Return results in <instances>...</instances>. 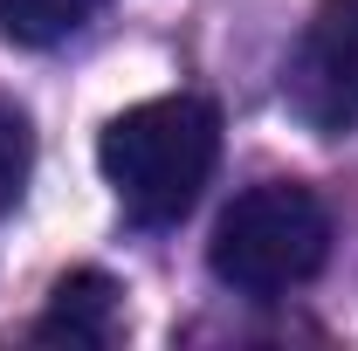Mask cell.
I'll list each match as a JSON object with an SVG mask.
<instances>
[{
	"mask_svg": "<svg viewBox=\"0 0 358 351\" xmlns=\"http://www.w3.org/2000/svg\"><path fill=\"white\" fill-rule=\"evenodd\" d=\"M96 166L138 227H173L200 207L221 166V110L207 96H145L103 124Z\"/></svg>",
	"mask_w": 358,
	"mask_h": 351,
	"instance_id": "1",
	"label": "cell"
},
{
	"mask_svg": "<svg viewBox=\"0 0 358 351\" xmlns=\"http://www.w3.org/2000/svg\"><path fill=\"white\" fill-rule=\"evenodd\" d=\"M331 255V214L310 186L296 179H262L248 186L214 227L207 262L227 289L241 296H289L303 289Z\"/></svg>",
	"mask_w": 358,
	"mask_h": 351,
	"instance_id": "2",
	"label": "cell"
},
{
	"mask_svg": "<svg viewBox=\"0 0 358 351\" xmlns=\"http://www.w3.org/2000/svg\"><path fill=\"white\" fill-rule=\"evenodd\" d=\"M282 103L317 138L358 131V0H317L282 69Z\"/></svg>",
	"mask_w": 358,
	"mask_h": 351,
	"instance_id": "3",
	"label": "cell"
},
{
	"mask_svg": "<svg viewBox=\"0 0 358 351\" xmlns=\"http://www.w3.org/2000/svg\"><path fill=\"white\" fill-rule=\"evenodd\" d=\"M124 331V289L96 268H76L55 282V303L35 324V338H69V345H117Z\"/></svg>",
	"mask_w": 358,
	"mask_h": 351,
	"instance_id": "4",
	"label": "cell"
},
{
	"mask_svg": "<svg viewBox=\"0 0 358 351\" xmlns=\"http://www.w3.org/2000/svg\"><path fill=\"white\" fill-rule=\"evenodd\" d=\"M110 0H0V35L21 48H55L69 35H83Z\"/></svg>",
	"mask_w": 358,
	"mask_h": 351,
	"instance_id": "5",
	"label": "cell"
},
{
	"mask_svg": "<svg viewBox=\"0 0 358 351\" xmlns=\"http://www.w3.org/2000/svg\"><path fill=\"white\" fill-rule=\"evenodd\" d=\"M28 173H35V131H28L21 103H7V96H0V214H14V207H21Z\"/></svg>",
	"mask_w": 358,
	"mask_h": 351,
	"instance_id": "6",
	"label": "cell"
}]
</instances>
